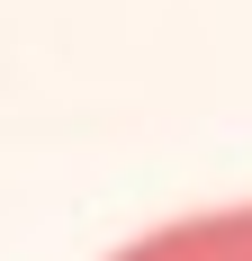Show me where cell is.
I'll return each mask as SVG.
<instances>
[{"mask_svg": "<svg viewBox=\"0 0 252 261\" xmlns=\"http://www.w3.org/2000/svg\"><path fill=\"white\" fill-rule=\"evenodd\" d=\"M108 261H252V207H207L180 225H153V234L117 243Z\"/></svg>", "mask_w": 252, "mask_h": 261, "instance_id": "obj_1", "label": "cell"}]
</instances>
